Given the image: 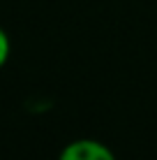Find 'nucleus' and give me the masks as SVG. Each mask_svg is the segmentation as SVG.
<instances>
[{
    "mask_svg": "<svg viewBox=\"0 0 157 160\" xmlns=\"http://www.w3.org/2000/svg\"><path fill=\"white\" fill-rule=\"evenodd\" d=\"M58 160H118L113 148L99 139H90V137H79L72 139L69 144L62 146L58 153Z\"/></svg>",
    "mask_w": 157,
    "mask_h": 160,
    "instance_id": "1",
    "label": "nucleus"
},
{
    "mask_svg": "<svg viewBox=\"0 0 157 160\" xmlns=\"http://www.w3.org/2000/svg\"><path fill=\"white\" fill-rule=\"evenodd\" d=\"M9 56H12V40H9V35H7V30L0 26V70L7 65V60Z\"/></svg>",
    "mask_w": 157,
    "mask_h": 160,
    "instance_id": "2",
    "label": "nucleus"
}]
</instances>
